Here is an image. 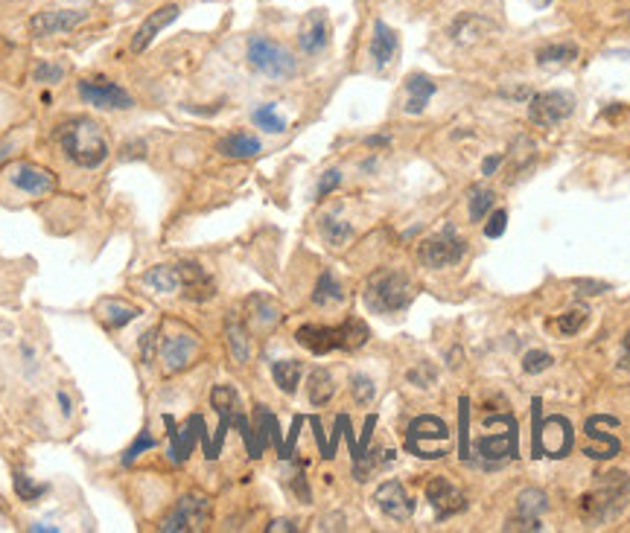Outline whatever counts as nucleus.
<instances>
[{"mask_svg":"<svg viewBox=\"0 0 630 533\" xmlns=\"http://www.w3.org/2000/svg\"><path fill=\"white\" fill-rule=\"evenodd\" d=\"M336 393V382H333V373L324 371V367H315V371L310 373V382H307V397L310 402L319 409V405H327L333 400Z\"/></svg>","mask_w":630,"mask_h":533,"instance_id":"nucleus-25","label":"nucleus"},{"mask_svg":"<svg viewBox=\"0 0 630 533\" xmlns=\"http://www.w3.org/2000/svg\"><path fill=\"white\" fill-rule=\"evenodd\" d=\"M330 41V21L321 9L307 12V18L301 21V32H298V44L304 53H321Z\"/></svg>","mask_w":630,"mask_h":533,"instance_id":"nucleus-17","label":"nucleus"},{"mask_svg":"<svg viewBox=\"0 0 630 533\" xmlns=\"http://www.w3.org/2000/svg\"><path fill=\"white\" fill-rule=\"evenodd\" d=\"M578 289H584V291H578V295H601V291H607V286H604V283H592V280H581V283H578Z\"/></svg>","mask_w":630,"mask_h":533,"instance_id":"nucleus-50","label":"nucleus"},{"mask_svg":"<svg viewBox=\"0 0 630 533\" xmlns=\"http://www.w3.org/2000/svg\"><path fill=\"white\" fill-rule=\"evenodd\" d=\"M15 492H18V499L21 501H39L44 492H47V484H35V481L30 475H23V473H15Z\"/></svg>","mask_w":630,"mask_h":533,"instance_id":"nucleus-38","label":"nucleus"},{"mask_svg":"<svg viewBox=\"0 0 630 533\" xmlns=\"http://www.w3.org/2000/svg\"><path fill=\"white\" fill-rule=\"evenodd\" d=\"M155 446H158V443H155V437L149 435V431H141V435H137V440H134L132 446H129V452L123 455V466H129V464L137 458V455H144L146 449H155Z\"/></svg>","mask_w":630,"mask_h":533,"instance_id":"nucleus-42","label":"nucleus"},{"mask_svg":"<svg viewBox=\"0 0 630 533\" xmlns=\"http://www.w3.org/2000/svg\"><path fill=\"white\" fill-rule=\"evenodd\" d=\"M461 423H464V428H468V400H461ZM468 455H470V440H468V435H464V443H461V458L468 461Z\"/></svg>","mask_w":630,"mask_h":533,"instance_id":"nucleus-49","label":"nucleus"},{"mask_svg":"<svg viewBox=\"0 0 630 533\" xmlns=\"http://www.w3.org/2000/svg\"><path fill=\"white\" fill-rule=\"evenodd\" d=\"M414 300V286L397 269H380L365 283V303L376 315H394L403 312Z\"/></svg>","mask_w":630,"mask_h":533,"instance_id":"nucleus-4","label":"nucleus"},{"mask_svg":"<svg viewBox=\"0 0 630 533\" xmlns=\"http://www.w3.org/2000/svg\"><path fill=\"white\" fill-rule=\"evenodd\" d=\"M6 178L12 187L27 196H50L56 189V175L44 167H35V163H12L6 170Z\"/></svg>","mask_w":630,"mask_h":533,"instance_id":"nucleus-14","label":"nucleus"},{"mask_svg":"<svg viewBox=\"0 0 630 533\" xmlns=\"http://www.w3.org/2000/svg\"><path fill=\"white\" fill-rule=\"evenodd\" d=\"M627 490H630V481L622 469H613V473L598 475V484L581 499V516L589 525L610 522V519H616L625 510Z\"/></svg>","mask_w":630,"mask_h":533,"instance_id":"nucleus-2","label":"nucleus"},{"mask_svg":"<svg viewBox=\"0 0 630 533\" xmlns=\"http://www.w3.org/2000/svg\"><path fill=\"white\" fill-rule=\"evenodd\" d=\"M79 96L85 99L88 106L94 108H106V111H125L134 106L132 94L125 91V87H120L117 82L111 79H103V76H91V79H82L77 85Z\"/></svg>","mask_w":630,"mask_h":533,"instance_id":"nucleus-11","label":"nucleus"},{"mask_svg":"<svg viewBox=\"0 0 630 533\" xmlns=\"http://www.w3.org/2000/svg\"><path fill=\"white\" fill-rule=\"evenodd\" d=\"M342 184V172L338 170H330V172H324L321 178V184H319V198H324L327 193H333V189Z\"/></svg>","mask_w":630,"mask_h":533,"instance_id":"nucleus-45","label":"nucleus"},{"mask_svg":"<svg viewBox=\"0 0 630 533\" xmlns=\"http://www.w3.org/2000/svg\"><path fill=\"white\" fill-rule=\"evenodd\" d=\"M248 315H251V324L263 326V329L281 321V309H277L274 303L269 298H263V295H255L248 300Z\"/></svg>","mask_w":630,"mask_h":533,"instance_id":"nucleus-31","label":"nucleus"},{"mask_svg":"<svg viewBox=\"0 0 630 533\" xmlns=\"http://www.w3.org/2000/svg\"><path fill=\"white\" fill-rule=\"evenodd\" d=\"M225 338H228V347H231L234 359L239 364H246L248 355H251V338H248L246 326H243V321L236 318V315H231V318L225 321Z\"/></svg>","mask_w":630,"mask_h":533,"instance_id":"nucleus-26","label":"nucleus"},{"mask_svg":"<svg viewBox=\"0 0 630 533\" xmlns=\"http://www.w3.org/2000/svg\"><path fill=\"white\" fill-rule=\"evenodd\" d=\"M144 283L161 291V295H170V291L181 289V269L179 265H155V269H149L144 274Z\"/></svg>","mask_w":630,"mask_h":533,"instance_id":"nucleus-23","label":"nucleus"},{"mask_svg":"<svg viewBox=\"0 0 630 533\" xmlns=\"http://www.w3.org/2000/svg\"><path fill=\"white\" fill-rule=\"evenodd\" d=\"M397 50H400L397 32L388 27L385 21H376L374 23V35H371V59L376 61V68H385L388 61L397 56Z\"/></svg>","mask_w":630,"mask_h":533,"instance_id":"nucleus-21","label":"nucleus"},{"mask_svg":"<svg viewBox=\"0 0 630 533\" xmlns=\"http://www.w3.org/2000/svg\"><path fill=\"white\" fill-rule=\"evenodd\" d=\"M30 530H47V533H56L59 528H53V525H32Z\"/></svg>","mask_w":630,"mask_h":533,"instance_id":"nucleus-55","label":"nucleus"},{"mask_svg":"<svg viewBox=\"0 0 630 533\" xmlns=\"http://www.w3.org/2000/svg\"><path fill=\"white\" fill-rule=\"evenodd\" d=\"M426 501L432 504V510L438 519H449L461 513L464 507H468V499H464V492L452 484V481H447L444 475H435L430 484H426Z\"/></svg>","mask_w":630,"mask_h":533,"instance_id":"nucleus-15","label":"nucleus"},{"mask_svg":"<svg viewBox=\"0 0 630 533\" xmlns=\"http://www.w3.org/2000/svg\"><path fill=\"white\" fill-rule=\"evenodd\" d=\"M528 4H532V6H549L551 0H528Z\"/></svg>","mask_w":630,"mask_h":533,"instance_id":"nucleus-57","label":"nucleus"},{"mask_svg":"<svg viewBox=\"0 0 630 533\" xmlns=\"http://www.w3.org/2000/svg\"><path fill=\"white\" fill-rule=\"evenodd\" d=\"M342 300H345L342 283L336 280L333 271H324V274L319 277V283H315L312 303H315V307H330V303H342Z\"/></svg>","mask_w":630,"mask_h":533,"instance_id":"nucleus-30","label":"nucleus"},{"mask_svg":"<svg viewBox=\"0 0 630 533\" xmlns=\"http://www.w3.org/2000/svg\"><path fill=\"white\" fill-rule=\"evenodd\" d=\"M516 455V423L511 420L505 431H494L487 437H478L468 455V461L485 466V469H499Z\"/></svg>","mask_w":630,"mask_h":533,"instance_id":"nucleus-10","label":"nucleus"},{"mask_svg":"<svg viewBox=\"0 0 630 533\" xmlns=\"http://www.w3.org/2000/svg\"><path fill=\"white\" fill-rule=\"evenodd\" d=\"M210 405H213V409H217V414H219V431H217V443H213V458L219 455L222 437H225V431H228L231 423L239 426V431H243V437H246L248 455L255 458V435H251V426H248V420H246L243 409H239V393H236L231 385H217V388L210 391Z\"/></svg>","mask_w":630,"mask_h":533,"instance_id":"nucleus-7","label":"nucleus"},{"mask_svg":"<svg viewBox=\"0 0 630 533\" xmlns=\"http://www.w3.org/2000/svg\"><path fill=\"white\" fill-rule=\"evenodd\" d=\"M601 423H604V414L601 417H589V423H587V437L601 443V446H596V452L589 455V458H598V461L613 458V455H619V449H622L619 440H616L613 435H607V431L601 428Z\"/></svg>","mask_w":630,"mask_h":533,"instance_id":"nucleus-24","label":"nucleus"},{"mask_svg":"<svg viewBox=\"0 0 630 533\" xmlns=\"http://www.w3.org/2000/svg\"><path fill=\"white\" fill-rule=\"evenodd\" d=\"M578 59V47L572 41H561V44H543L537 50V65H546V68H563V65H572Z\"/></svg>","mask_w":630,"mask_h":533,"instance_id":"nucleus-27","label":"nucleus"},{"mask_svg":"<svg viewBox=\"0 0 630 533\" xmlns=\"http://www.w3.org/2000/svg\"><path fill=\"white\" fill-rule=\"evenodd\" d=\"M266 530H269V533H274V530H289V533H292V530H295V525H292V522H286V519H277V522H272Z\"/></svg>","mask_w":630,"mask_h":533,"instance_id":"nucleus-52","label":"nucleus"},{"mask_svg":"<svg viewBox=\"0 0 630 533\" xmlns=\"http://www.w3.org/2000/svg\"><path fill=\"white\" fill-rule=\"evenodd\" d=\"M301 373H304V364H301L298 359H283V362H274L272 367V376L277 388H281L283 393H295L298 385H301Z\"/></svg>","mask_w":630,"mask_h":533,"instance_id":"nucleus-29","label":"nucleus"},{"mask_svg":"<svg viewBox=\"0 0 630 533\" xmlns=\"http://www.w3.org/2000/svg\"><path fill=\"white\" fill-rule=\"evenodd\" d=\"M321 236L327 239L330 245H345L354 239V225L345 222V219H336V216H324L321 219Z\"/></svg>","mask_w":630,"mask_h":533,"instance_id":"nucleus-33","label":"nucleus"},{"mask_svg":"<svg viewBox=\"0 0 630 533\" xmlns=\"http://www.w3.org/2000/svg\"><path fill=\"white\" fill-rule=\"evenodd\" d=\"M59 402H61V411H65V414H70V400L65 397V393H59Z\"/></svg>","mask_w":630,"mask_h":533,"instance_id":"nucleus-54","label":"nucleus"},{"mask_svg":"<svg viewBox=\"0 0 630 533\" xmlns=\"http://www.w3.org/2000/svg\"><path fill=\"white\" fill-rule=\"evenodd\" d=\"M572 449V423L566 420V417H549V420L543 423V428H540V420H537V431H534V452L537 458L540 455H549V458H566Z\"/></svg>","mask_w":630,"mask_h":533,"instance_id":"nucleus-13","label":"nucleus"},{"mask_svg":"<svg viewBox=\"0 0 630 533\" xmlns=\"http://www.w3.org/2000/svg\"><path fill=\"white\" fill-rule=\"evenodd\" d=\"M619 362H622V367H627V371H630V333H627L625 341H622V355H619Z\"/></svg>","mask_w":630,"mask_h":533,"instance_id":"nucleus-51","label":"nucleus"},{"mask_svg":"<svg viewBox=\"0 0 630 533\" xmlns=\"http://www.w3.org/2000/svg\"><path fill=\"white\" fill-rule=\"evenodd\" d=\"M551 364H554V359H551L549 353H543V350H532V353H525V359H523V371H525L528 376H537V373L549 371Z\"/></svg>","mask_w":630,"mask_h":533,"instance_id":"nucleus-40","label":"nucleus"},{"mask_svg":"<svg viewBox=\"0 0 630 533\" xmlns=\"http://www.w3.org/2000/svg\"><path fill=\"white\" fill-rule=\"evenodd\" d=\"M464 253H468V243H464V239L456 234V227L447 225L440 234L423 239L418 257H421V262L426 265V269L438 271V269H449V265L461 262Z\"/></svg>","mask_w":630,"mask_h":533,"instance_id":"nucleus-8","label":"nucleus"},{"mask_svg":"<svg viewBox=\"0 0 630 533\" xmlns=\"http://www.w3.org/2000/svg\"><path fill=\"white\" fill-rule=\"evenodd\" d=\"M248 65L263 76H269V79H289V76H295L298 68L292 53L266 35H255L248 41Z\"/></svg>","mask_w":630,"mask_h":533,"instance_id":"nucleus-6","label":"nucleus"},{"mask_svg":"<svg viewBox=\"0 0 630 533\" xmlns=\"http://www.w3.org/2000/svg\"><path fill=\"white\" fill-rule=\"evenodd\" d=\"M505 222H508V213H505V210H496L494 216H490L487 227H485V236H487V239L502 236V234H505Z\"/></svg>","mask_w":630,"mask_h":533,"instance_id":"nucleus-43","label":"nucleus"},{"mask_svg":"<svg viewBox=\"0 0 630 533\" xmlns=\"http://www.w3.org/2000/svg\"><path fill=\"white\" fill-rule=\"evenodd\" d=\"M251 120H255L260 129H266V132H272V134H281L283 129H286V120L283 117H277V111H274V106L269 103V106H260L255 114H251Z\"/></svg>","mask_w":630,"mask_h":533,"instance_id":"nucleus-37","label":"nucleus"},{"mask_svg":"<svg viewBox=\"0 0 630 533\" xmlns=\"http://www.w3.org/2000/svg\"><path fill=\"white\" fill-rule=\"evenodd\" d=\"M61 68H53V65H47V61H42L39 68H35V79L39 82H56V79H61Z\"/></svg>","mask_w":630,"mask_h":533,"instance_id":"nucleus-47","label":"nucleus"},{"mask_svg":"<svg viewBox=\"0 0 630 533\" xmlns=\"http://www.w3.org/2000/svg\"><path fill=\"white\" fill-rule=\"evenodd\" d=\"M449 446V426L440 417L423 414L418 420H412L409 435H406V449L414 452L418 458H444Z\"/></svg>","mask_w":630,"mask_h":533,"instance_id":"nucleus-5","label":"nucleus"},{"mask_svg":"<svg viewBox=\"0 0 630 533\" xmlns=\"http://www.w3.org/2000/svg\"><path fill=\"white\" fill-rule=\"evenodd\" d=\"M163 423H167V428H170V440H172V449H170L172 464L187 461V455L193 452V431H184V435H179V428H175V420H172V417H163Z\"/></svg>","mask_w":630,"mask_h":533,"instance_id":"nucleus-34","label":"nucleus"},{"mask_svg":"<svg viewBox=\"0 0 630 533\" xmlns=\"http://www.w3.org/2000/svg\"><path fill=\"white\" fill-rule=\"evenodd\" d=\"M103 312H106L103 318H106V324L111 329H120V326H125L129 321H134L137 315H141V309H137V307H125V303H120V300H106Z\"/></svg>","mask_w":630,"mask_h":533,"instance_id":"nucleus-35","label":"nucleus"},{"mask_svg":"<svg viewBox=\"0 0 630 533\" xmlns=\"http://www.w3.org/2000/svg\"><path fill=\"white\" fill-rule=\"evenodd\" d=\"M494 189H487V187H473L470 189V198H468V205H470V219L473 222H482L487 210L494 207Z\"/></svg>","mask_w":630,"mask_h":533,"instance_id":"nucleus-36","label":"nucleus"},{"mask_svg":"<svg viewBox=\"0 0 630 533\" xmlns=\"http://www.w3.org/2000/svg\"><path fill=\"white\" fill-rule=\"evenodd\" d=\"M546 507H549V499L543 490H525L520 492V499H516V516L540 519L546 513Z\"/></svg>","mask_w":630,"mask_h":533,"instance_id":"nucleus-32","label":"nucleus"},{"mask_svg":"<svg viewBox=\"0 0 630 533\" xmlns=\"http://www.w3.org/2000/svg\"><path fill=\"white\" fill-rule=\"evenodd\" d=\"M374 501L388 519H394V522H406V519H412V513H414V501L400 481H385V484L376 487Z\"/></svg>","mask_w":630,"mask_h":533,"instance_id":"nucleus-16","label":"nucleus"},{"mask_svg":"<svg viewBox=\"0 0 630 533\" xmlns=\"http://www.w3.org/2000/svg\"><path fill=\"white\" fill-rule=\"evenodd\" d=\"M298 345L301 347H307L310 353L315 355H324V353H333V350H359L365 341L371 338V329L365 326L359 318H350L345 324H338V326H301L298 333Z\"/></svg>","mask_w":630,"mask_h":533,"instance_id":"nucleus-3","label":"nucleus"},{"mask_svg":"<svg viewBox=\"0 0 630 533\" xmlns=\"http://www.w3.org/2000/svg\"><path fill=\"white\" fill-rule=\"evenodd\" d=\"M499 163H502V155H496V158H487V161H485V167H482V172H485V175H490V172H494V170L499 167Z\"/></svg>","mask_w":630,"mask_h":533,"instance_id":"nucleus-53","label":"nucleus"},{"mask_svg":"<svg viewBox=\"0 0 630 533\" xmlns=\"http://www.w3.org/2000/svg\"><path fill=\"white\" fill-rule=\"evenodd\" d=\"M213 519V507L205 496H184L172 507V513L163 519L161 533H199L208 530Z\"/></svg>","mask_w":630,"mask_h":533,"instance_id":"nucleus-9","label":"nucleus"},{"mask_svg":"<svg viewBox=\"0 0 630 533\" xmlns=\"http://www.w3.org/2000/svg\"><path fill=\"white\" fill-rule=\"evenodd\" d=\"M587 318H589V312H587L584 307L570 309V312L561 315V318H558V329H561L563 335H578V333H581V329H584Z\"/></svg>","mask_w":630,"mask_h":533,"instance_id":"nucleus-39","label":"nucleus"},{"mask_svg":"<svg viewBox=\"0 0 630 533\" xmlns=\"http://www.w3.org/2000/svg\"><path fill=\"white\" fill-rule=\"evenodd\" d=\"M85 21V12H39L30 21V32L35 38H47V35H59L68 32L73 27H79Z\"/></svg>","mask_w":630,"mask_h":533,"instance_id":"nucleus-20","label":"nucleus"},{"mask_svg":"<svg viewBox=\"0 0 630 533\" xmlns=\"http://www.w3.org/2000/svg\"><path fill=\"white\" fill-rule=\"evenodd\" d=\"M155 335H158V329H149V333L144 335V341H141V350H144V362L146 364L155 359V341H158Z\"/></svg>","mask_w":630,"mask_h":533,"instance_id":"nucleus-48","label":"nucleus"},{"mask_svg":"<svg viewBox=\"0 0 630 533\" xmlns=\"http://www.w3.org/2000/svg\"><path fill=\"white\" fill-rule=\"evenodd\" d=\"M196 353H199V341L193 335H170L161 345V359H163V367H167V373L184 371V367L196 359Z\"/></svg>","mask_w":630,"mask_h":533,"instance_id":"nucleus-18","label":"nucleus"},{"mask_svg":"<svg viewBox=\"0 0 630 533\" xmlns=\"http://www.w3.org/2000/svg\"><path fill=\"white\" fill-rule=\"evenodd\" d=\"M368 143H371V146H385V143H388V137H371Z\"/></svg>","mask_w":630,"mask_h":533,"instance_id":"nucleus-56","label":"nucleus"},{"mask_svg":"<svg viewBox=\"0 0 630 533\" xmlns=\"http://www.w3.org/2000/svg\"><path fill=\"white\" fill-rule=\"evenodd\" d=\"M59 143L61 152L68 155L70 163H77L79 170H97L103 167L108 158V137L103 125L91 117H70L59 125Z\"/></svg>","mask_w":630,"mask_h":533,"instance_id":"nucleus-1","label":"nucleus"},{"mask_svg":"<svg viewBox=\"0 0 630 533\" xmlns=\"http://www.w3.org/2000/svg\"><path fill=\"white\" fill-rule=\"evenodd\" d=\"M505 530H543V522L540 519H525V516H514L505 525Z\"/></svg>","mask_w":630,"mask_h":533,"instance_id":"nucleus-46","label":"nucleus"},{"mask_svg":"<svg viewBox=\"0 0 630 533\" xmlns=\"http://www.w3.org/2000/svg\"><path fill=\"white\" fill-rule=\"evenodd\" d=\"M572 111H575V96L570 91H543V94L532 96L528 120L540 125V129H551V125L572 117Z\"/></svg>","mask_w":630,"mask_h":533,"instance_id":"nucleus-12","label":"nucleus"},{"mask_svg":"<svg viewBox=\"0 0 630 533\" xmlns=\"http://www.w3.org/2000/svg\"><path fill=\"white\" fill-rule=\"evenodd\" d=\"M219 152H222V155H228V158H255L260 152V141H257V137H251V134L236 132V134L222 137Z\"/></svg>","mask_w":630,"mask_h":533,"instance_id":"nucleus-28","label":"nucleus"},{"mask_svg":"<svg viewBox=\"0 0 630 533\" xmlns=\"http://www.w3.org/2000/svg\"><path fill=\"white\" fill-rule=\"evenodd\" d=\"M435 96V82L423 73H412L406 79V111L409 114H421L430 99Z\"/></svg>","mask_w":630,"mask_h":533,"instance_id":"nucleus-22","label":"nucleus"},{"mask_svg":"<svg viewBox=\"0 0 630 533\" xmlns=\"http://www.w3.org/2000/svg\"><path fill=\"white\" fill-rule=\"evenodd\" d=\"M409 382L421 385V388H430L435 382V371L430 364H421L418 371H409Z\"/></svg>","mask_w":630,"mask_h":533,"instance_id":"nucleus-44","label":"nucleus"},{"mask_svg":"<svg viewBox=\"0 0 630 533\" xmlns=\"http://www.w3.org/2000/svg\"><path fill=\"white\" fill-rule=\"evenodd\" d=\"M350 393H354V400L359 402V405H368L374 397H376V385L371 382L368 376H354L350 379Z\"/></svg>","mask_w":630,"mask_h":533,"instance_id":"nucleus-41","label":"nucleus"},{"mask_svg":"<svg viewBox=\"0 0 630 533\" xmlns=\"http://www.w3.org/2000/svg\"><path fill=\"white\" fill-rule=\"evenodd\" d=\"M179 6L175 4H167V6H161V9H155L153 15H149L141 27H137V32H134V38H132V50L134 53H144V50L149 47L155 41V35L161 32V30H167L170 23L179 18Z\"/></svg>","mask_w":630,"mask_h":533,"instance_id":"nucleus-19","label":"nucleus"}]
</instances>
